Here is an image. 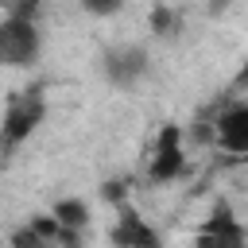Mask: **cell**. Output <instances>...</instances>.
Masks as SVG:
<instances>
[{
    "label": "cell",
    "instance_id": "6da1fadb",
    "mask_svg": "<svg viewBox=\"0 0 248 248\" xmlns=\"http://www.w3.org/2000/svg\"><path fill=\"white\" fill-rule=\"evenodd\" d=\"M39 23L35 16H4V27H0V54L8 66H31L39 58Z\"/></svg>",
    "mask_w": 248,
    "mask_h": 248
},
{
    "label": "cell",
    "instance_id": "7c38bea8",
    "mask_svg": "<svg viewBox=\"0 0 248 248\" xmlns=\"http://www.w3.org/2000/svg\"><path fill=\"white\" fill-rule=\"evenodd\" d=\"M229 4L232 0H205V12L209 16H221V12H229Z\"/></svg>",
    "mask_w": 248,
    "mask_h": 248
},
{
    "label": "cell",
    "instance_id": "5b68a950",
    "mask_svg": "<svg viewBox=\"0 0 248 248\" xmlns=\"http://www.w3.org/2000/svg\"><path fill=\"white\" fill-rule=\"evenodd\" d=\"M213 143L229 155H248V101H236L217 112L213 120Z\"/></svg>",
    "mask_w": 248,
    "mask_h": 248
},
{
    "label": "cell",
    "instance_id": "ba28073f",
    "mask_svg": "<svg viewBox=\"0 0 248 248\" xmlns=\"http://www.w3.org/2000/svg\"><path fill=\"white\" fill-rule=\"evenodd\" d=\"M50 213H54L62 225H70V229H85V225H89V205H85L81 198H58Z\"/></svg>",
    "mask_w": 248,
    "mask_h": 248
},
{
    "label": "cell",
    "instance_id": "4fadbf2b",
    "mask_svg": "<svg viewBox=\"0 0 248 248\" xmlns=\"http://www.w3.org/2000/svg\"><path fill=\"white\" fill-rule=\"evenodd\" d=\"M232 89H248V58H244V66H240V74L232 78Z\"/></svg>",
    "mask_w": 248,
    "mask_h": 248
},
{
    "label": "cell",
    "instance_id": "52a82bcc",
    "mask_svg": "<svg viewBox=\"0 0 248 248\" xmlns=\"http://www.w3.org/2000/svg\"><path fill=\"white\" fill-rule=\"evenodd\" d=\"M116 225H112V232H108V240L112 244H124V248H151V244H159V232L124 202V205H116Z\"/></svg>",
    "mask_w": 248,
    "mask_h": 248
},
{
    "label": "cell",
    "instance_id": "30bf717a",
    "mask_svg": "<svg viewBox=\"0 0 248 248\" xmlns=\"http://www.w3.org/2000/svg\"><path fill=\"white\" fill-rule=\"evenodd\" d=\"M101 198H105L108 205H124V202H128V186L112 178V182H105V186H101Z\"/></svg>",
    "mask_w": 248,
    "mask_h": 248
},
{
    "label": "cell",
    "instance_id": "9c48e42d",
    "mask_svg": "<svg viewBox=\"0 0 248 248\" xmlns=\"http://www.w3.org/2000/svg\"><path fill=\"white\" fill-rule=\"evenodd\" d=\"M151 31H155V35H163V39H170V35L178 31V12H174V8H167V4L151 8Z\"/></svg>",
    "mask_w": 248,
    "mask_h": 248
},
{
    "label": "cell",
    "instance_id": "3957f363",
    "mask_svg": "<svg viewBox=\"0 0 248 248\" xmlns=\"http://www.w3.org/2000/svg\"><path fill=\"white\" fill-rule=\"evenodd\" d=\"M101 66H105V78H108L116 89H132V85L151 70L147 50H143L140 43H116V46H108Z\"/></svg>",
    "mask_w": 248,
    "mask_h": 248
},
{
    "label": "cell",
    "instance_id": "8992f818",
    "mask_svg": "<svg viewBox=\"0 0 248 248\" xmlns=\"http://www.w3.org/2000/svg\"><path fill=\"white\" fill-rule=\"evenodd\" d=\"M244 240H248L244 225L232 217V209H229L225 202H217L213 213H209V221H205L202 232H198V244H202V248H240Z\"/></svg>",
    "mask_w": 248,
    "mask_h": 248
},
{
    "label": "cell",
    "instance_id": "7a4b0ae2",
    "mask_svg": "<svg viewBox=\"0 0 248 248\" xmlns=\"http://www.w3.org/2000/svg\"><path fill=\"white\" fill-rule=\"evenodd\" d=\"M43 112H46V105H43L39 89L12 97V101H8V108H4V124H0L4 147H8V151H16V147H19V143H23V140L43 124Z\"/></svg>",
    "mask_w": 248,
    "mask_h": 248
},
{
    "label": "cell",
    "instance_id": "277c9868",
    "mask_svg": "<svg viewBox=\"0 0 248 248\" xmlns=\"http://www.w3.org/2000/svg\"><path fill=\"white\" fill-rule=\"evenodd\" d=\"M186 170V151H182V128L178 124H167L159 136H155V151H151V182H170Z\"/></svg>",
    "mask_w": 248,
    "mask_h": 248
},
{
    "label": "cell",
    "instance_id": "8fae6325",
    "mask_svg": "<svg viewBox=\"0 0 248 248\" xmlns=\"http://www.w3.org/2000/svg\"><path fill=\"white\" fill-rule=\"evenodd\" d=\"M85 4V12H93V16H112L124 0H81Z\"/></svg>",
    "mask_w": 248,
    "mask_h": 248
}]
</instances>
